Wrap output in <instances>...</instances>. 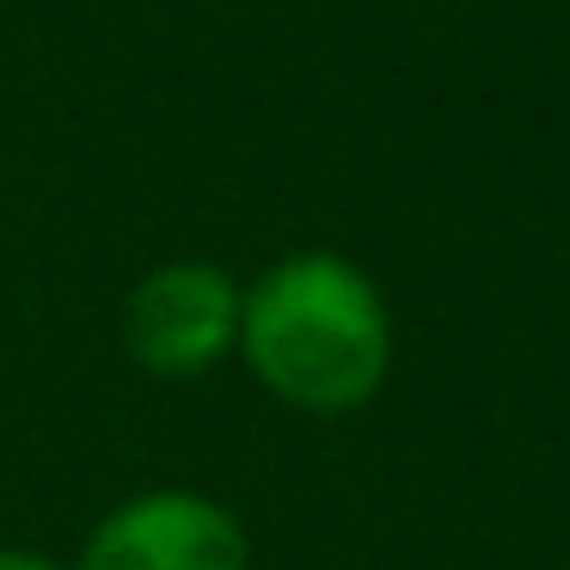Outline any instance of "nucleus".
I'll list each match as a JSON object with an SVG mask.
<instances>
[{
  "label": "nucleus",
  "mask_w": 570,
  "mask_h": 570,
  "mask_svg": "<svg viewBox=\"0 0 570 570\" xmlns=\"http://www.w3.org/2000/svg\"><path fill=\"white\" fill-rule=\"evenodd\" d=\"M75 570H252V533L215 497L154 484L105 509Z\"/></svg>",
  "instance_id": "obj_3"
},
{
  "label": "nucleus",
  "mask_w": 570,
  "mask_h": 570,
  "mask_svg": "<svg viewBox=\"0 0 570 570\" xmlns=\"http://www.w3.org/2000/svg\"><path fill=\"white\" fill-rule=\"evenodd\" d=\"M393 307L344 252H288L246 283L239 356L271 399L307 417L374 405L393 374Z\"/></svg>",
  "instance_id": "obj_1"
},
{
  "label": "nucleus",
  "mask_w": 570,
  "mask_h": 570,
  "mask_svg": "<svg viewBox=\"0 0 570 570\" xmlns=\"http://www.w3.org/2000/svg\"><path fill=\"white\" fill-rule=\"evenodd\" d=\"M246 283L209 258L154 264L124 295V350L154 381H197L239 356Z\"/></svg>",
  "instance_id": "obj_2"
},
{
  "label": "nucleus",
  "mask_w": 570,
  "mask_h": 570,
  "mask_svg": "<svg viewBox=\"0 0 570 570\" xmlns=\"http://www.w3.org/2000/svg\"><path fill=\"white\" fill-rule=\"evenodd\" d=\"M0 570H62V564L31 552V546H0Z\"/></svg>",
  "instance_id": "obj_4"
}]
</instances>
